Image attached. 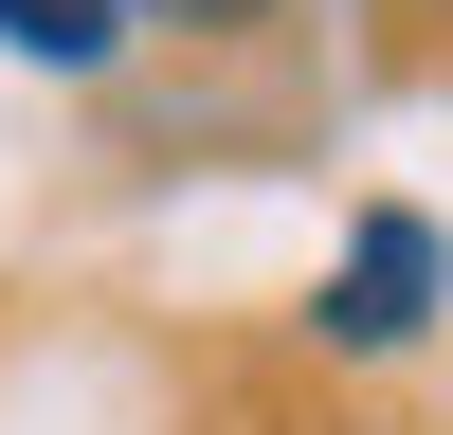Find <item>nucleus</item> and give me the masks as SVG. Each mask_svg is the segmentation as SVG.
Masks as SVG:
<instances>
[{
	"instance_id": "nucleus-3",
	"label": "nucleus",
	"mask_w": 453,
	"mask_h": 435,
	"mask_svg": "<svg viewBox=\"0 0 453 435\" xmlns=\"http://www.w3.org/2000/svg\"><path fill=\"white\" fill-rule=\"evenodd\" d=\"M127 19H164V36H273L290 0H127Z\"/></svg>"
},
{
	"instance_id": "nucleus-2",
	"label": "nucleus",
	"mask_w": 453,
	"mask_h": 435,
	"mask_svg": "<svg viewBox=\"0 0 453 435\" xmlns=\"http://www.w3.org/2000/svg\"><path fill=\"white\" fill-rule=\"evenodd\" d=\"M127 0H0V55H19V72H109V55H127Z\"/></svg>"
},
{
	"instance_id": "nucleus-1",
	"label": "nucleus",
	"mask_w": 453,
	"mask_h": 435,
	"mask_svg": "<svg viewBox=\"0 0 453 435\" xmlns=\"http://www.w3.org/2000/svg\"><path fill=\"white\" fill-rule=\"evenodd\" d=\"M435 309H453V236H435L418 200H363L345 254H326V290H309V345L326 362H399Z\"/></svg>"
}]
</instances>
